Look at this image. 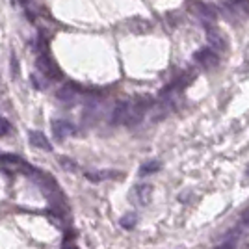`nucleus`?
I'll return each instance as SVG.
<instances>
[{
  "mask_svg": "<svg viewBox=\"0 0 249 249\" xmlns=\"http://www.w3.org/2000/svg\"><path fill=\"white\" fill-rule=\"evenodd\" d=\"M123 173L119 171H112V169H104V171H88L86 173V178L91 180V182H99V180H110V178H117Z\"/></svg>",
  "mask_w": 249,
  "mask_h": 249,
  "instance_id": "obj_7",
  "label": "nucleus"
},
{
  "mask_svg": "<svg viewBox=\"0 0 249 249\" xmlns=\"http://www.w3.org/2000/svg\"><path fill=\"white\" fill-rule=\"evenodd\" d=\"M58 162H60L63 169H67V171H74V169H76V162H73V160L67 158V156H60Z\"/></svg>",
  "mask_w": 249,
  "mask_h": 249,
  "instance_id": "obj_10",
  "label": "nucleus"
},
{
  "mask_svg": "<svg viewBox=\"0 0 249 249\" xmlns=\"http://www.w3.org/2000/svg\"><path fill=\"white\" fill-rule=\"evenodd\" d=\"M37 67H39V71L43 73V76H49L52 80L62 78V71L58 69V65L52 62L49 56H45V54H41V56L37 58Z\"/></svg>",
  "mask_w": 249,
  "mask_h": 249,
  "instance_id": "obj_2",
  "label": "nucleus"
},
{
  "mask_svg": "<svg viewBox=\"0 0 249 249\" xmlns=\"http://www.w3.org/2000/svg\"><path fill=\"white\" fill-rule=\"evenodd\" d=\"M196 60H197V63H201L203 67H214V65L218 63V56L212 51H208V49H203V51H199L197 54H196Z\"/></svg>",
  "mask_w": 249,
  "mask_h": 249,
  "instance_id": "obj_8",
  "label": "nucleus"
},
{
  "mask_svg": "<svg viewBox=\"0 0 249 249\" xmlns=\"http://www.w3.org/2000/svg\"><path fill=\"white\" fill-rule=\"evenodd\" d=\"M11 73H13V78L19 76V62H17L15 56H11Z\"/></svg>",
  "mask_w": 249,
  "mask_h": 249,
  "instance_id": "obj_13",
  "label": "nucleus"
},
{
  "mask_svg": "<svg viewBox=\"0 0 249 249\" xmlns=\"http://www.w3.org/2000/svg\"><path fill=\"white\" fill-rule=\"evenodd\" d=\"M158 169H160V162H158V160H147V162H143L142 167H140V175L142 177L153 175Z\"/></svg>",
  "mask_w": 249,
  "mask_h": 249,
  "instance_id": "obj_9",
  "label": "nucleus"
},
{
  "mask_svg": "<svg viewBox=\"0 0 249 249\" xmlns=\"http://www.w3.org/2000/svg\"><path fill=\"white\" fill-rule=\"evenodd\" d=\"M151 197H153V186H151V184L140 182V184H136V186L132 188V196H130V199L134 201L136 205L145 207V205L151 203Z\"/></svg>",
  "mask_w": 249,
  "mask_h": 249,
  "instance_id": "obj_1",
  "label": "nucleus"
},
{
  "mask_svg": "<svg viewBox=\"0 0 249 249\" xmlns=\"http://www.w3.org/2000/svg\"><path fill=\"white\" fill-rule=\"evenodd\" d=\"M121 225H123L124 229H132L136 225V216L130 212V214H126V216H123L121 218Z\"/></svg>",
  "mask_w": 249,
  "mask_h": 249,
  "instance_id": "obj_11",
  "label": "nucleus"
},
{
  "mask_svg": "<svg viewBox=\"0 0 249 249\" xmlns=\"http://www.w3.org/2000/svg\"><path fill=\"white\" fill-rule=\"evenodd\" d=\"M128 115H130V104L128 103H119L117 106L114 108V112H112V123H124L128 121Z\"/></svg>",
  "mask_w": 249,
  "mask_h": 249,
  "instance_id": "obj_6",
  "label": "nucleus"
},
{
  "mask_svg": "<svg viewBox=\"0 0 249 249\" xmlns=\"http://www.w3.org/2000/svg\"><path fill=\"white\" fill-rule=\"evenodd\" d=\"M80 93H82V89H80L76 84H67V86H63L62 89L58 91V99L69 104V103H74Z\"/></svg>",
  "mask_w": 249,
  "mask_h": 249,
  "instance_id": "obj_5",
  "label": "nucleus"
},
{
  "mask_svg": "<svg viewBox=\"0 0 249 249\" xmlns=\"http://www.w3.org/2000/svg\"><path fill=\"white\" fill-rule=\"evenodd\" d=\"M28 142H30L32 147H36V149H39V151H47V153L52 151V143L47 140V136L43 134V132H39V130L28 132Z\"/></svg>",
  "mask_w": 249,
  "mask_h": 249,
  "instance_id": "obj_4",
  "label": "nucleus"
},
{
  "mask_svg": "<svg viewBox=\"0 0 249 249\" xmlns=\"http://www.w3.org/2000/svg\"><path fill=\"white\" fill-rule=\"evenodd\" d=\"M52 134L56 140H65L67 136H73L74 134V124L67 119H56L52 121Z\"/></svg>",
  "mask_w": 249,
  "mask_h": 249,
  "instance_id": "obj_3",
  "label": "nucleus"
},
{
  "mask_svg": "<svg viewBox=\"0 0 249 249\" xmlns=\"http://www.w3.org/2000/svg\"><path fill=\"white\" fill-rule=\"evenodd\" d=\"M11 130V124L6 117H0V136H6Z\"/></svg>",
  "mask_w": 249,
  "mask_h": 249,
  "instance_id": "obj_12",
  "label": "nucleus"
}]
</instances>
